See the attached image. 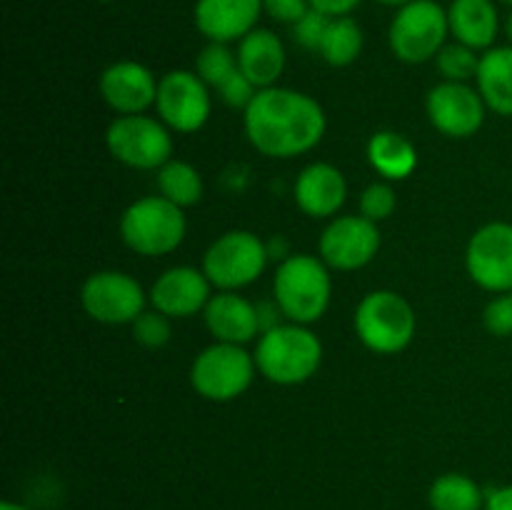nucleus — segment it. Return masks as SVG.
Masks as SVG:
<instances>
[{"instance_id": "obj_1", "label": "nucleus", "mask_w": 512, "mask_h": 510, "mask_svg": "<svg viewBox=\"0 0 512 510\" xmlns=\"http://www.w3.org/2000/svg\"><path fill=\"white\" fill-rule=\"evenodd\" d=\"M325 110L310 95L290 88H263L245 108V133L268 158H295L323 140Z\"/></svg>"}, {"instance_id": "obj_2", "label": "nucleus", "mask_w": 512, "mask_h": 510, "mask_svg": "<svg viewBox=\"0 0 512 510\" xmlns=\"http://www.w3.org/2000/svg\"><path fill=\"white\" fill-rule=\"evenodd\" d=\"M323 360V345L308 325L283 323L260 335L255 365L278 385H298L313 378Z\"/></svg>"}, {"instance_id": "obj_3", "label": "nucleus", "mask_w": 512, "mask_h": 510, "mask_svg": "<svg viewBox=\"0 0 512 510\" xmlns=\"http://www.w3.org/2000/svg\"><path fill=\"white\" fill-rule=\"evenodd\" d=\"M273 293L290 323L310 325L328 310L333 283L323 260L300 253L278 265Z\"/></svg>"}, {"instance_id": "obj_4", "label": "nucleus", "mask_w": 512, "mask_h": 510, "mask_svg": "<svg viewBox=\"0 0 512 510\" xmlns=\"http://www.w3.org/2000/svg\"><path fill=\"white\" fill-rule=\"evenodd\" d=\"M355 333L373 353L395 355L413 340L415 313L395 290H373L355 308Z\"/></svg>"}, {"instance_id": "obj_5", "label": "nucleus", "mask_w": 512, "mask_h": 510, "mask_svg": "<svg viewBox=\"0 0 512 510\" xmlns=\"http://www.w3.org/2000/svg\"><path fill=\"white\" fill-rule=\"evenodd\" d=\"M183 208L170 203L163 195L140 198L120 218V238L130 250L140 255L173 253L185 238Z\"/></svg>"}, {"instance_id": "obj_6", "label": "nucleus", "mask_w": 512, "mask_h": 510, "mask_svg": "<svg viewBox=\"0 0 512 510\" xmlns=\"http://www.w3.org/2000/svg\"><path fill=\"white\" fill-rule=\"evenodd\" d=\"M450 33L448 10L435 0H413L395 13L390 23V50L410 65L438 58Z\"/></svg>"}, {"instance_id": "obj_7", "label": "nucleus", "mask_w": 512, "mask_h": 510, "mask_svg": "<svg viewBox=\"0 0 512 510\" xmlns=\"http://www.w3.org/2000/svg\"><path fill=\"white\" fill-rule=\"evenodd\" d=\"M255 370V355H250L243 345L215 343L193 360L190 383L205 400L228 403L250 388Z\"/></svg>"}, {"instance_id": "obj_8", "label": "nucleus", "mask_w": 512, "mask_h": 510, "mask_svg": "<svg viewBox=\"0 0 512 510\" xmlns=\"http://www.w3.org/2000/svg\"><path fill=\"white\" fill-rule=\"evenodd\" d=\"M265 240L250 230H230L220 235L203 258V273L220 290H238L260 278L268 265Z\"/></svg>"}, {"instance_id": "obj_9", "label": "nucleus", "mask_w": 512, "mask_h": 510, "mask_svg": "<svg viewBox=\"0 0 512 510\" xmlns=\"http://www.w3.org/2000/svg\"><path fill=\"white\" fill-rule=\"evenodd\" d=\"M110 155L138 170H160L170 163L173 138L168 125L148 115H120L105 133Z\"/></svg>"}, {"instance_id": "obj_10", "label": "nucleus", "mask_w": 512, "mask_h": 510, "mask_svg": "<svg viewBox=\"0 0 512 510\" xmlns=\"http://www.w3.org/2000/svg\"><path fill=\"white\" fill-rule=\"evenodd\" d=\"M83 310L105 325L133 323L145 310L143 285L120 270H100L83 283L80 290Z\"/></svg>"}, {"instance_id": "obj_11", "label": "nucleus", "mask_w": 512, "mask_h": 510, "mask_svg": "<svg viewBox=\"0 0 512 510\" xmlns=\"http://www.w3.org/2000/svg\"><path fill=\"white\" fill-rule=\"evenodd\" d=\"M155 108L168 128L195 133L210 118L208 83L193 70H170L158 83Z\"/></svg>"}, {"instance_id": "obj_12", "label": "nucleus", "mask_w": 512, "mask_h": 510, "mask_svg": "<svg viewBox=\"0 0 512 510\" xmlns=\"http://www.w3.org/2000/svg\"><path fill=\"white\" fill-rule=\"evenodd\" d=\"M468 273L490 293H512V225L488 223L470 238Z\"/></svg>"}, {"instance_id": "obj_13", "label": "nucleus", "mask_w": 512, "mask_h": 510, "mask_svg": "<svg viewBox=\"0 0 512 510\" xmlns=\"http://www.w3.org/2000/svg\"><path fill=\"white\" fill-rule=\"evenodd\" d=\"M380 250V233L373 220L363 215L335 218L320 235V258L335 270H358Z\"/></svg>"}, {"instance_id": "obj_14", "label": "nucleus", "mask_w": 512, "mask_h": 510, "mask_svg": "<svg viewBox=\"0 0 512 510\" xmlns=\"http://www.w3.org/2000/svg\"><path fill=\"white\" fill-rule=\"evenodd\" d=\"M485 100L480 90H473L465 83L435 85L428 93V118L448 138H470L485 123Z\"/></svg>"}, {"instance_id": "obj_15", "label": "nucleus", "mask_w": 512, "mask_h": 510, "mask_svg": "<svg viewBox=\"0 0 512 510\" xmlns=\"http://www.w3.org/2000/svg\"><path fill=\"white\" fill-rule=\"evenodd\" d=\"M210 280L203 270L178 265L160 275L150 288V303L168 318H190L205 310L210 300Z\"/></svg>"}, {"instance_id": "obj_16", "label": "nucleus", "mask_w": 512, "mask_h": 510, "mask_svg": "<svg viewBox=\"0 0 512 510\" xmlns=\"http://www.w3.org/2000/svg\"><path fill=\"white\" fill-rule=\"evenodd\" d=\"M100 95L120 115H140L155 103L158 80L145 65L135 60H120L100 75Z\"/></svg>"}, {"instance_id": "obj_17", "label": "nucleus", "mask_w": 512, "mask_h": 510, "mask_svg": "<svg viewBox=\"0 0 512 510\" xmlns=\"http://www.w3.org/2000/svg\"><path fill=\"white\" fill-rule=\"evenodd\" d=\"M263 0H198L193 10L195 28L210 43L243 40L258 28Z\"/></svg>"}, {"instance_id": "obj_18", "label": "nucleus", "mask_w": 512, "mask_h": 510, "mask_svg": "<svg viewBox=\"0 0 512 510\" xmlns=\"http://www.w3.org/2000/svg\"><path fill=\"white\" fill-rule=\"evenodd\" d=\"M205 325L218 343L245 345L260 333L258 310L235 290H220L205 305Z\"/></svg>"}, {"instance_id": "obj_19", "label": "nucleus", "mask_w": 512, "mask_h": 510, "mask_svg": "<svg viewBox=\"0 0 512 510\" xmlns=\"http://www.w3.org/2000/svg\"><path fill=\"white\" fill-rule=\"evenodd\" d=\"M348 183L330 163H313L295 180V203L310 218H330L343 208Z\"/></svg>"}, {"instance_id": "obj_20", "label": "nucleus", "mask_w": 512, "mask_h": 510, "mask_svg": "<svg viewBox=\"0 0 512 510\" xmlns=\"http://www.w3.org/2000/svg\"><path fill=\"white\" fill-rule=\"evenodd\" d=\"M240 73L258 90L273 88L285 70L283 40L268 28H255L238 45Z\"/></svg>"}, {"instance_id": "obj_21", "label": "nucleus", "mask_w": 512, "mask_h": 510, "mask_svg": "<svg viewBox=\"0 0 512 510\" xmlns=\"http://www.w3.org/2000/svg\"><path fill=\"white\" fill-rule=\"evenodd\" d=\"M450 35L473 50H490L500 30L493 0H453L448 8Z\"/></svg>"}, {"instance_id": "obj_22", "label": "nucleus", "mask_w": 512, "mask_h": 510, "mask_svg": "<svg viewBox=\"0 0 512 510\" xmlns=\"http://www.w3.org/2000/svg\"><path fill=\"white\" fill-rule=\"evenodd\" d=\"M478 90L493 113L512 118V45L490 48L480 55Z\"/></svg>"}, {"instance_id": "obj_23", "label": "nucleus", "mask_w": 512, "mask_h": 510, "mask_svg": "<svg viewBox=\"0 0 512 510\" xmlns=\"http://www.w3.org/2000/svg\"><path fill=\"white\" fill-rule=\"evenodd\" d=\"M370 165L388 180H403L418 165V153L405 135L395 130H380L368 143Z\"/></svg>"}, {"instance_id": "obj_24", "label": "nucleus", "mask_w": 512, "mask_h": 510, "mask_svg": "<svg viewBox=\"0 0 512 510\" xmlns=\"http://www.w3.org/2000/svg\"><path fill=\"white\" fill-rule=\"evenodd\" d=\"M433 510H480L485 508V493L473 478L463 473H445L430 485Z\"/></svg>"}, {"instance_id": "obj_25", "label": "nucleus", "mask_w": 512, "mask_h": 510, "mask_svg": "<svg viewBox=\"0 0 512 510\" xmlns=\"http://www.w3.org/2000/svg\"><path fill=\"white\" fill-rule=\"evenodd\" d=\"M360 50H363V30H360V25L350 15L330 18V25L318 50L325 63L333 65V68H345V65L358 60Z\"/></svg>"}, {"instance_id": "obj_26", "label": "nucleus", "mask_w": 512, "mask_h": 510, "mask_svg": "<svg viewBox=\"0 0 512 510\" xmlns=\"http://www.w3.org/2000/svg\"><path fill=\"white\" fill-rule=\"evenodd\" d=\"M158 188L163 198L175 203L178 208L195 205L203 195V180L200 173L190 163L183 160H170L158 170Z\"/></svg>"}, {"instance_id": "obj_27", "label": "nucleus", "mask_w": 512, "mask_h": 510, "mask_svg": "<svg viewBox=\"0 0 512 510\" xmlns=\"http://www.w3.org/2000/svg\"><path fill=\"white\" fill-rule=\"evenodd\" d=\"M238 70V53H233L228 43H208L195 58V73L213 88H223Z\"/></svg>"}, {"instance_id": "obj_28", "label": "nucleus", "mask_w": 512, "mask_h": 510, "mask_svg": "<svg viewBox=\"0 0 512 510\" xmlns=\"http://www.w3.org/2000/svg\"><path fill=\"white\" fill-rule=\"evenodd\" d=\"M438 70L443 73L445 80H453V83H465V80L475 78L480 68V58L473 48L463 43L445 45L443 50L435 58Z\"/></svg>"}, {"instance_id": "obj_29", "label": "nucleus", "mask_w": 512, "mask_h": 510, "mask_svg": "<svg viewBox=\"0 0 512 510\" xmlns=\"http://www.w3.org/2000/svg\"><path fill=\"white\" fill-rule=\"evenodd\" d=\"M133 335L145 348H163L170 335H173V330H170L168 315H163L160 310H143L133 320Z\"/></svg>"}, {"instance_id": "obj_30", "label": "nucleus", "mask_w": 512, "mask_h": 510, "mask_svg": "<svg viewBox=\"0 0 512 510\" xmlns=\"http://www.w3.org/2000/svg\"><path fill=\"white\" fill-rule=\"evenodd\" d=\"M395 205V190L390 188L388 183H373L363 190L360 195V213L363 218L373 220V223H380V220H388L393 215Z\"/></svg>"}, {"instance_id": "obj_31", "label": "nucleus", "mask_w": 512, "mask_h": 510, "mask_svg": "<svg viewBox=\"0 0 512 510\" xmlns=\"http://www.w3.org/2000/svg\"><path fill=\"white\" fill-rule=\"evenodd\" d=\"M328 25H330V15L310 8L308 13H305L303 18L293 25L295 43L303 45V48H308V50H320V43H323Z\"/></svg>"}, {"instance_id": "obj_32", "label": "nucleus", "mask_w": 512, "mask_h": 510, "mask_svg": "<svg viewBox=\"0 0 512 510\" xmlns=\"http://www.w3.org/2000/svg\"><path fill=\"white\" fill-rule=\"evenodd\" d=\"M483 323L488 333L498 338H510L512 335V293H498L488 305H485Z\"/></svg>"}, {"instance_id": "obj_33", "label": "nucleus", "mask_w": 512, "mask_h": 510, "mask_svg": "<svg viewBox=\"0 0 512 510\" xmlns=\"http://www.w3.org/2000/svg\"><path fill=\"white\" fill-rule=\"evenodd\" d=\"M218 90L230 108H243V110L248 108V105L253 103L255 95H258V88H255V85L250 83V80L245 78L240 70L228 80V83L223 85V88H218Z\"/></svg>"}, {"instance_id": "obj_34", "label": "nucleus", "mask_w": 512, "mask_h": 510, "mask_svg": "<svg viewBox=\"0 0 512 510\" xmlns=\"http://www.w3.org/2000/svg\"><path fill=\"white\" fill-rule=\"evenodd\" d=\"M263 10L278 23L295 25L310 10L308 0H263Z\"/></svg>"}, {"instance_id": "obj_35", "label": "nucleus", "mask_w": 512, "mask_h": 510, "mask_svg": "<svg viewBox=\"0 0 512 510\" xmlns=\"http://www.w3.org/2000/svg\"><path fill=\"white\" fill-rule=\"evenodd\" d=\"M255 310H258V325H260V335L268 333V330L278 328V325H283V308L278 305V300H260L258 305H255Z\"/></svg>"}, {"instance_id": "obj_36", "label": "nucleus", "mask_w": 512, "mask_h": 510, "mask_svg": "<svg viewBox=\"0 0 512 510\" xmlns=\"http://www.w3.org/2000/svg\"><path fill=\"white\" fill-rule=\"evenodd\" d=\"M310 8L320 10V13L330 15V18H340V15H350L360 5V0H308Z\"/></svg>"}, {"instance_id": "obj_37", "label": "nucleus", "mask_w": 512, "mask_h": 510, "mask_svg": "<svg viewBox=\"0 0 512 510\" xmlns=\"http://www.w3.org/2000/svg\"><path fill=\"white\" fill-rule=\"evenodd\" d=\"M485 510H512V485L490 490L485 495Z\"/></svg>"}, {"instance_id": "obj_38", "label": "nucleus", "mask_w": 512, "mask_h": 510, "mask_svg": "<svg viewBox=\"0 0 512 510\" xmlns=\"http://www.w3.org/2000/svg\"><path fill=\"white\" fill-rule=\"evenodd\" d=\"M265 248H268L270 260H278V263H283V260L290 258V243L283 238V235H275V238L265 240Z\"/></svg>"}, {"instance_id": "obj_39", "label": "nucleus", "mask_w": 512, "mask_h": 510, "mask_svg": "<svg viewBox=\"0 0 512 510\" xmlns=\"http://www.w3.org/2000/svg\"><path fill=\"white\" fill-rule=\"evenodd\" d=\"M0 510H30V508H25V505L20 503H13V500H3V503H0Z\"/></svg>"}, {"instance_id": "obj_40", "label": "nucleus", "mask_w": 512, "mask_h": 510, "mask_svg": "<svg viewBox=\"0 0 512 510\" xmlns=\"http://www.w3.org/2000/svg\"><path fill=\"white\" fill-rule=\"evenodd\" d=\"M378 3H383V5H390V8H403V5L413 3V0H378Z\"/></svg>"}, {"instance_id": "obj_41", "label": "nucleus", "mask_w": 512, "mask_h": 510, "mask_svg": "<svg viewBox=\"0 0 512 510\" xmlns=\"http://www.w3.org/2000/svg\"><path fill=\"white\" fill-rule=\"evenodd\" d=\"M505 33H508V40H510V45H512V13L508 15V20H505Z\"/></svg>"}, {"instance_id": "obj_42", "label": "nucleus", "mask_w": 512, "mask_h": 510, "mask_svg": "<svg viewBox=\"0 0 512 510\" xmlns=\"http://www.w3.org/2000/svg\"><path fill=\"white\" fill-rule=\"evenodd\" d=\"M98 3H113V0H98Z\"/></svg>"}, {"instance_id": "obj_43", "label": "nucleus", "mask_w": 512, "mask_h": 510, "mask_svg": "<svg viewBox=\"0 0 512 510\" xmlns=\"http://www.w3.org/2000/svg\"><path fill=\"white\" fill-rule=\"evenodd\" d=\"M503 3H508V5H512V0H503Z\"/></svg>"}]
</instances>
